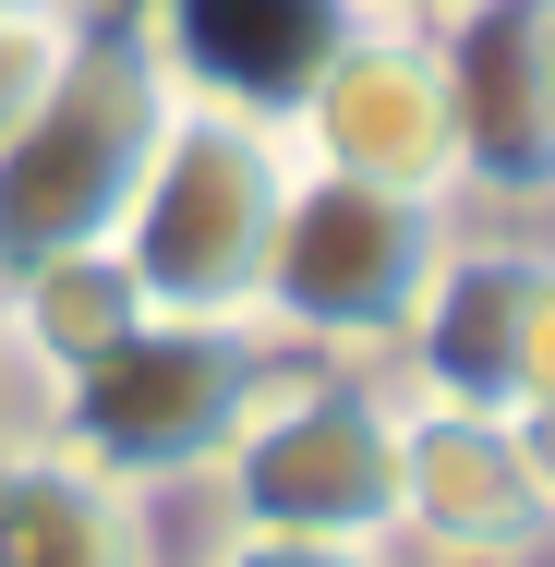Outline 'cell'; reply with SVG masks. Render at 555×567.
<instances>
[{
	"instance_id": "1",
	"label": "cell",
	"mask_w": 555,
	"mask_h": 567,
	"mask_svg": "<svg viewBox=\"0 0 555 567\" xmlns=\"http://www.w3.org/2000/svg\"><path fill=\"white\" fill-rule=\"evenodd\" d=\"M182 97V61L145 12H85L61 85L0 133V278L49 266V254H85L110 241L145 157H157V121Z\"/></svg>"
},
{
	"instance_id": "2",
	"label": "cell",
	"mask_w": 555,
	"mask_h": 567,
	"mask_svg": "<svg viewBox=\"0 0 555 567\" xmlns=\"http://www.w3.org/2000/svg\"><path fill=\"white\" fill-rule=\"evenodd\" d=\"M290 206V133L266 97L182 85L157 121V157L121 206L110 254L133 266L145 315H254L266 278V229Z\"/></svg>"
},
{
	"instance_id": "3",
	"label": "cell",
	"mask_w": 555,
	"mask_h": 567,
	"mask_svg": "<svg viewBox=\"0 0 555 567\" xmlns=\"http://www.w3.org/2000/svg\"><path fill=\"white\" fill-rule=\"evenodd\" d=\"M218 532H315V544H399V374L278 350L266 386L206 458Z\"/></svg>"
},
{
	"instance_id": "4",
	"label": "cell",
	"mask_w": 555,
	"mask_h": 567,
	"mask_svg": "<svg viewBox=\"0 0 555 567\" xmlns=\"http://www.w3.org/2000/svg\"><path fill=\"white\" fill-rule=\"evenodd\" d=\"M446 241H459L446 194L290 169V206L266 229V278H254V327L278 350H315V362H387L435 290Z\"/></svg>"
},
{
	"instance_id": "5",
	"label": "cell",
	"mask_w": 555,
	"mask_h": 567,
	"mask_svg": "<svg viewBox=\"0 0 555 567\" xmlns=\"http://www.w3.org/2000/svg\"><path fill=\"white\" fill-rule=\"evenodd\" d=\"M266 362H278V339L254 315H133L85 374H61L37 399L24 447H61L133 495L194 483L218 458V435L241 423V399L266 386Z\"/></svg>"
},
{
	"instance_id": "6",
	"label": "cell",
	"mask_w": 555,
	"mask_h": 567,
	"mask_svg": "<svg viewBox=\"0 0 555 567\" xmlns=\"http://www.w3.org/2000/svg\"><path fill=\"white\" fill-rule=\"evenodd\" d=\"M278 133H290V169L399 182V194H446V206H459V85H446V37L338 12L327 49H315V61L290 73V97H278Z\"/></svg>"
},
{
	"instance_id": "7",
	"label": "cell",
	"mask_w": 555,
	"mask_h": 567,
	"mask_svg": "<svg viewBox=\"0 0 555 567\" xmlns=\"http://www.w3.org/2000/svg\"><path fill=\"white\" fill-rule=\"evenodd\" d=\"M399 544L435 567H532L555 544V495L507 411L399 399Z\"/></svg>"
},
{
	"instance_id": "8",
	"label": "cell",
	"mask_w": 555,
	"mask_h": 567,
	"mask_svg": "<svg viewBox=\"0 0 555 567\" xmlns=\"http://www.w3.org/2000/svg\"><path fill=\"white\" fill-rule=\"evenodd\" d=\"M0 567H157L145 495L61 447L0 458Z\"/></svg>"
},
{
	"instance_id": "9",
	"label": "cell",
	"mask_w": 555,
	"mask_h": 567,
	"mask_svg": "<svg viewBox=\"0 0 555 567\" xmlns=\"http://www.w3.org/2000/svg\"><path fill=\"white\" fill-rule=\"evenodd\" d=\"M133 315H145V290H133V266H121L110 241L49 254V266L0 278V362L24 374V399H49V386H61V374H85Z\"/></svg>"
},
{
	"instance_id": "10",
	"label": "cell",
	"mask_w": 555,
	"mask_h": 567,
	"mask_svg": "<svg viewBox=\"0 0 555 567\" xmlns=\"http://www.w3.org/2000/svg\"><path fill=\"white\" fill-rule=\"evenodd\" d=\"M73 37H85V12H0V133L37 110L49 85H61Z\"/></svg>"
},
{
	"instance_id": "11",
	"label": "cell",
	"mask_w": 555,
	"mask_h": 567,
	"mask_svg": "<svg viewBox=\"0 0 555 567\" xmlns=\"http://www.w3.org/2000/svg\"><path fill=\"white\" fill-rule=\"evenodd\" d=\"M507 423H555V241L532 254L520 339H507Z\"/></svg>"
},
{
	"instance_id": "12",
	"label": "cell",
	"mask_w": 555,
	"mask_h": 567,
	"mask_svg": "<svg viewBox=\"0 0 555 567\" xmlns=\"http://www.w3.org/2000/svg\"><path fill=\"white\" fill-rule=\"evenodd\" d=\"M206 567H399V544H315V532H218Z\"/></svg>"
},
{
	"instance_id": "13",
	"label": "cell",
	"mask_w": 555,
	"mask_h": 567,
	"mask_svg": "<svg viewBox=\"0 0 555 567\" xmlns=\"http://www.w3.org/2000/svg\"><path fill=\"white\" fill-rule=\"evenodd\" d=\"M338 12H362V24H411V37H446V24L483 12V0H338Z\"/></svg>"
},
{
	"instance_id": "14",
	"label": "cell",
	"mask_w": 555,
	"mask_h": 567,
	"mask_svg": "<svg viewBox=\"0 0 555 567\" xmlns=\"http://www.w3.org/2000/svg\"><path fill=\"white\" fill-rule=\"evenodd\" d=\"M0 12H97V0H0Z\"/></svg>"
}]
</instances>
